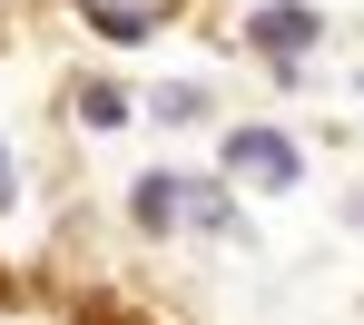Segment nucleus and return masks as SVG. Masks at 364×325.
<instances>
[{
    "mask_svg": "<svg viewBox=\"0 0 364 325\" xmlns=\"http://www.w3.org/2000/svg\"><path fill=\"white\" fill-rule=\"evenodd\" d=\"M246 40L286 69V79H296V60L325 40V10H305V0H266V10H246Z\"/></svg>",
    "mask_w": 364,
    "mask_h": 325,
    "instance_id": "1",
    "label": "nucleus"
},
{
    "mask_svg": "<svg viewBox=\"0 0 364 325\" xmlns=\"http://www.w3.org/2000/svg\"><path fill=\"white\" fill-rule=\"evenodd\" d=\"M227 178H246V188H296L305 158L286 129H227Z\"/></svg>",
    "mask_w": 364,
    "mask_h": 325,
    "instance_id": "2",
    "label": "nucleus"
},
{
    "mask_svg": "<svg viewBox=\"0 0 364 325\" xmlns=\"http://www.w3.org/2000/svg\"><path fill=\"white\" fill-rule=\"evenodd\" d=\"M187 207H197V178H168V168L128 188V217H138L148 237H168V227H187Z\"/></svg>",
    "mask_w": 364,
    "mask_h": 325,
    "instance_id": "3",
    "label": "nucleus"
},
{
    "mask_svg": "<svg viewBox=\"0 0 364 325\" xmlns=\"http://www.w3.org/2000/svg\"><path fill=\"white\" fill-rule=\"evenodd\" d=\"M187 227H207V237H227V247L246 237V227H237V207H227V188H217V178H197V207H187Z\"/></svg>",
    "mask_w": 364,
    "mask_h": 325,
    "instance_id": "4",
    "label": "nucleus"
},
{
    "mask_svg": "<svg viewBox=\"0 0 364 325\" xmlns=\"http://www.w3.org/2000/svg\"><path fill=\"white\" fill-rule=\"evenodd\" d=\"M89 20H99L109 40H148V10H138V0H89Z\"/></svg>",
    "mask_w": 364,
    "mask_h": 325,
    "instance_id": "5",
    "label": "nucleus"
},
{
    "mask_svg": "<svg viewBox=\"0 0 364 325\" xmlns=\"http://www.w3.org/2000/svg\"><path fill=\"white\" fill-rule=\"evenodd\" d=\"M79 119H89V129H119V119H128V99L109 89V79H89V89H79Z\"/></svg>",
    "mask_w": 364,
    "mask_h": 325,
    "instance_id": "6",
    "label": "nucleus"
},
{
    "mask_svg": "<svg viewBox=\"0 0 364 325\" xmlns=\"http://www.w3.org/2000/svg\"><path fill=\"white\" fill-rule=\"evenodd\" d=\"M158 119H178V129H187V119H207V89H158Z\"/></svg>",
    "mask_w": 364,
    "mask_h": 325,
    "instance_id": "7",
    "label": "nucleus"
},
{
    "mask_svg": "<svg viewBox=\"0 0 364 325\" xmlns=\"http://www.w3.org/2000/svg\"><path fill=\"white\" fill-rule=\"evenodd\" d=\"M0 207H10V158H0Z\"/></svg>",
    "mask_w": 364,
    "mask_h": 325,
    "instance_id": "8",
    "label": "nucleus"
}]
</instances>
